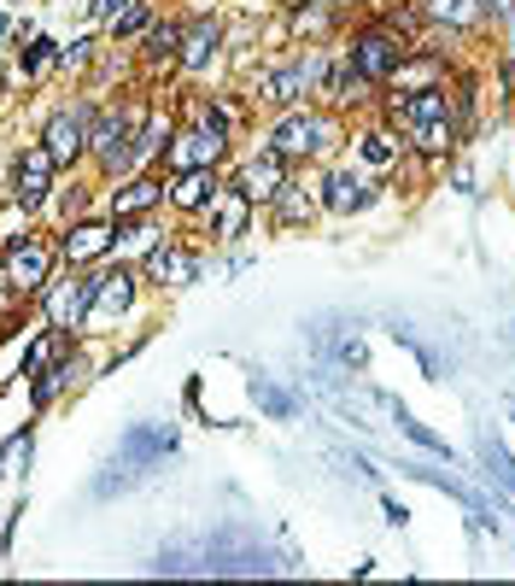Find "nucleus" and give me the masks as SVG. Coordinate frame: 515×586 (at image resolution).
Instances as JSON below:
<instances>
[{"instance_id": "4be33fe9", "label": "nucleus", "mask_w": 515, "mask_h": 586, "mask_svg": "<svg viewBox=\"0 0 515 586\" xmlns=\"http://www.w3.org/2000/svg\"><path fill=\"white\" fill-rule=\"evenodd\" d=\"M170 142H176V135H170V124H164V117H147V124H141V142H135V159H152V153H170Z\"/></svg>"}, {"instance_id": "1a4fd4ad", "label": "nucleus", "mask_w": 515, "mask_h": 586, "mask_svg": "<svg viewBox=\"0 0 515 586\" xmlns=\"http://www.w3.org/2000/svg\"><path fill=\"white\" fill-rule=\"evenodd\" d=\"M117 240V223H71L59 240V252L71 258V264H94V258H106Z\"/></svg>"}, {"instance_id": "bb28decb", "label": "nucleus", "mask_w": 515, "mask_h": 586, "mask_svg": "<svg viewBox=\"0 0 515 586\" xmlns=\"http://www.w3.org/2000/svg\"><path fill=\"white\" fill-rule=\"evenodd\" d=\"M89 59V42H71V47H59V65H82Z\"/></svg>"}, {"instance_id": "c756f323", "label": "nucleus", "mask_w": 515, "mask_h": 586, "mask_svg": "<svg viewBox=\"0 0 515 586\" xmlns=\"http://www.w3.org/2000/svg\"><path fill=\"white\" fill-rule=\"evenodd\" d=\"M334 7H346V0H334Z\"/></svg>"}, {"instance_id": "20e7f679", "label": "nucleus", "mask_w": 515, "mask_h": 586, "mask_svg": "<svg viewBox=\"0 0 515 586\" xmlns=\"http://www.w3.org/2000/svg\"><path fill=\"white\" fill-rule=\"evenodd\" d=\"M89 129H94V112H89V106L54 112V117H47V135H42V147L54 153L59 165H77L82 153H89Z\"/></svg>"}, {"instance_id": "a878e982", "label": "nucleus", "mask_w": 515, "mask_h": 586, "mask_svg": "<svg viewBox=\"0 0 515 586\" xmlns=\"http://www.w3.org/2000/svg\"><path fill=\"white\" fill-rule=\"evenodd\" d=\"M47 59H59V54H54V42H30V54H24V71H42Z\"/></svg>"}, {"instance_id": "c85d7f7f", "label": "nucleus", "mask_w": 515, "mask_h": 586, "mask_svg": "<svg viewBox=\"0 0 515 586\" xmlns=\"http://www.w3.org/2000/svg\"><path fill=\"white\" fill-rule=\"evenodd\" d=\"M7 30H12V24H7V12H0V42H7Z\"/></svg>"}, {"instance_id": "39448f33", "label": "nucleus", "mask_w": 515, "mask_h": 586, "mask_svg": "<svg viewBox=\"0 0 515 586\" xmlns=\"http://www.w3.org/2000/svg\"><path fill=\"white\" fill-rule=\"evenodd\" d=\"M129 142H135V124H129L124 112L100 117V124L89 129V153H94V159L112 170V177H117V170H124V165L135 159V147H129Z\"/></svg>"}, {"instance_id": "393cba45", "label": "nucleus", "mask_w": 515, "mask_h": 586, "mask_svg": "<svg viewBox=\"0 0 515 586\" xmlns=\"http://www.w3.org/2000/svg\"><path fill=\"white\" fill-rule=\"evenodd\" d=\"M364 159H369V165H392V159H399V142L375 129V135H364Z\"/></svg>"}, {"instance_id": "cd10ccee", "label": "nucleus", "mask_w": 515, "mask_h": 586, "mask_svg": "<svg viewBox=\"0 0 515 586\" xmlns=\"http://www.w3.org/2000/svg\"><path fill=\"white\" fill-rule=\"evenodd\" d=\"M474 12H497V19H504V12H510V0H480Z\"/></svg>"}, {"instance_id": "423d86ee", "label": "nucleus", "mask_w": 515, "mask_h": 586, "mask_svg": "<svg viewBox=\"0 0 515 586\" xmlns=\"http://www.w3.org/2000/svg\"><path fill=\"white\" fill-rule=\"evenodd\" d=\"M54 170H59V159H54L47 147L19 153V165H12V200H19V205L47 200V188H54Z\"/></svg>"}, {"instance_id": "6e6552de", "label": "nucleus", "mask_w": 515, "mask_h": 586, "mask_svg": "<svg viewBox=\"0 0 515 586\" xmlns=\"http://www.w3.org/2000/svg\"><path fill=\"white\" fill-rule=\"evenodd\" d=\"M317 89V65L299 59V65H282V71H270L264 82H258V100H270V106H294V100H305Z\"/></svg>"}, {"instance_id": "f03ea898", "label": "nucleus", "mask_w": 515, "mask_h": 586, "mask_svg": "<svg viewBox=\"0 0 515 586\" xmlns=\"http://www.w3.org/2000/svg\"><path fill=\"white\" fill-rule=\"evenodd\" d=\"M404 59H410V47L392 36V30H364V36L352 42V65H357V71H364L369 82L399 77V71H404Z\"/></svg>"}, {"instance_id": "0eeeda50", "label": "nucleus", "mask_w": 515, "mask_h": 586, "mask_svg": "<svg viewBox=\"0 0 515 586\" xmlns=\"http://www.w3.org/2000/svg\"><path fill=\"white\" fill-rule=\"evenodd\" d=\"M47 270H54V252L36 247V240H12V247H7V282L19 293H42Z\"/></svg>"}, {"instance_id": "9d476101", "label": "nucleus", "mask_w": 515, "mask_h": 586, "mask_svg": "<svg viewBox=\"0 0 515 586\" xmlns=\"http://www.w3.org/2000/svg\"><path fill=\"white\" fill-rule=\"evenodd\" d=\"M234 188H240L252 205H258V200H276L282 188H287V159H282V153H264V159H252L247 170H240Z\"/></svg>"}, {"instance_id": "2eb2a0df", "label": "nucleus", "mask_w": 515, "mask_h": 586, "mask_svg": "<svg viewBox=\"0 0 515 586\" xmlns=\"http://www.w3.org/2000/svg\"><path fill=\"white\" fill-rule=\"evenodd\" d=\"M217 42H222L217 19H199V24H187V30H182V54H176V65H187V71H205V65L217 59Z\"/></svg>"}, {"instance_id": "dca6fc26", "label": "nucleus", "mask_w": 515, "mask_h": 586, "mask_svg": "<svg viewBox=\"0 0 515 586\" xmlns=\"http://www.w3.org/2000/svg\"><path fill=\"white\" fill-rule=\"evenodd\" d=\"M211 194H217L211 170H176V177H170V205H182V212H205Z\"/></svg>"}, {"instance_id": "7ed1b4c3", "label": "nucleus", "mask_w": 515, "mask_h": 586, "mask_svg": "<svg viewBox=\"0 0 515 586\" xmlns=\"http://www.w3.org/2000/svg\"><path fill=\"white\" fill-rule=\"evenodd\" d=\"M334 142V124L317 112H294L287 124H276V135H270V153H282V159H311V153H322Z\"/></svg>"}, {"instance_id": "6ab92c4d", "label": "nucleus", "mask_w": 515, "mask_h": 586, "mask_svg": "<svg viewBox=\"0 0 515 586\" xmlns=\"http://www.w3.org/2000/svg\"><path fill=\"white\" fill-rule=\"evenodd\" d=\"M89 288H94V305L100 312H124V305L135 300V275L117 264V270H106V275H89Z\"/></svg>"}, {"instance_id": "aec40b11", "label": "nucleus", "mask_w": 515, "mask_h": 586, "mask_svg": "<svg viewBox=\"0 0 515 586\" xmlns=\"http://www.w3.org/2000/svg\"><path fill=\"white\" fill-rule=\"evenodd\" d=\"M211 205H217V235H222V240L247 235V212H252V200L240 194V188H217Z\"/></svg>"}, {"instance_id": "f8f14e48", "label": "nucleus", "mask_w": 515, "mask_h": 586, "mask_svg": "<svg viewBox=\"0 0 515 586\" xmlns=\"http://www.w3.org/2000/svg\"><path fill=\"white\" fill-rule=\"evenodd\" d=\"M89 305H94L89 282H59L54 293H47V317H54V329H77V323L89 317Z\"/></svg>"}, {"instance_id": "4468645a", "label": "nucleus", "mask_w": 515, "mask_h": 586, "mask_svg": "<svg viewBox=\"0 0 515 586\" xmlns=\"http://www.w3.org/2000/svg\"><path fill=\"white\" fill-rule=\"evenodd\" d=\"M457 106H451V94L445 89H434V82H427V89H416L399 106V117H404V129H422V124H445V117H451Z\"/></svg>"}, {"instance_id": "ddd939ff", "label": "nucleus", "mask_w": 515, "mask_h": 586, "mask_svg": "<svg viewBox=\"0 0 515 586\" xmlns=\"http://www.w3.org/2000/svg\"><path fill=\"white\" fill-rule=\"evenodd\" d=\"M94 19L112 30V36H141V30L152 24L147 0H94Z\"/></svg>"}, {"instance_id": "5701e85b", "label": "nucleus", "mask_w": 515, "mask_h": 586, "mask_svg": "<svg viewBox=\"0 0 515 586\" xmlns=\"http://www.w3.org/2000/svg\"><path fill=\"white\" fill-rule=\"evenodd\" d=\"M410 142H416V153H445L457 142V124L445 117V124H422V129H410Z\"/></svg>"}, {"instance_id": "b1692460", "label": "nucleus", "mask_w": 515, "mask_h": 586, "mask_svg": "<svg viewBox=\"0 0 515 586\" xmlns=\"http://www.w3.org/2000/svg\"><path fill=\"white\" fill-rule=\"evenodd\" d=\"M427 19H439V24H474V7H469V0H427Z\"/></svg>"}, {"instance_id": "f257e3e1", "label": "nucleus", "mask_w": 515, "mask_h": 586, "mask_svg": "<svg viewBox=\"0 0 515 586\" xmlns=\"http://www.w3.org/2000/svg\"><path fill=\"white\" fill-rule=\"evenodd\" d=\"M229 147V117L222 112H199V124L170 142V170H211Z\"/></svg>"}, {"instance_id": "a211bd4d", "label": "nucleus", "mask_w": 515, "mask_h": 586, "mask_svg": "<svg viewBox=\"0 0 515 586\" xmlns=\"http://www.w3.org/2000/svg\"><path fill=\"white\" fill-rule=\"evenodd\" d=\"M322 200H329V212L352 217V212H364V205H369V182L352 177V170H334V177H329V194H322Z\"/></svg>"}, {"instance_id": "f3484780", "label": "nucleus", "mask_w": 515, "mask_h": 586, "mask_svg": "<svg viewBox=\"0 0 515 586\" xmlns=\"http://www.w3.org/2000/svg\"><path fill=\"white\" fill-rule=\"evenodd\" d=\"M159 200H164V182L135 177V182H124V188L112 194V212H117V217H141V212H152Z\"/></svg>"}, {"instance_id": "412c9836", "label": "nucleus", "mask_w": 515, "mask_h": 586, "mask_svg": "<svg viewBox=\"0 0 515 586\" xmlns=\"http://www.w3.org/2000/svg\"><path fill=\"white\" fill-rule=\"evenodd\" d=\"M141 36H147V59L176 65V54H182V24H147Z\"/></svg>"}, {"instance_id": "9b49d317", "label": "nucleus", "mask_w": 515, "mask_h": 586, "mask_svg": "<svg viewBox=\"0 0 515 586\" xmlns=\"http://www.w3.org/2000/svg\"><path fill=\"white\" fill-rule=\"evenodd\" d=\"M147 275L152 282H170V288H182V282H199V258L187 252V247H152L147 252Z\"/></svg>"}]
</instances>
